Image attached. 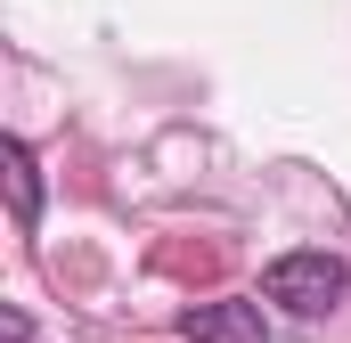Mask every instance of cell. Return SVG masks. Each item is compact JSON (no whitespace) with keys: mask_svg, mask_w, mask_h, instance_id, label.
<instances>
[{"mask_svg":"<svg viewBox=\"0 0 351 343\" xmlns=\"http://www.w3.org/2000/svg\"><path fill=\"white\" fill-rule=\"evenodd\" d=\"M180 335L188 343H269V327H262V303H196L180 319Z\"/></svg>","mask_w":351,"mask_h":343,"instance_id":"cell-2","label":"cell"},{"mask_svg":"<svg viewBox=\"0 0 351 343\" xmlns=\"http://www.w3.org/2000/svg\"><path fill=\"white\" fill-rule=\"evenodd\" d=\"M8 343H33V327H25V311H8Z\"/></svg>","mask_w":351,"mask_h":343,"instance_id":"cell-4","label":"cell"},{"mask_svg":"<svg viewBox=\"0 0 351 343\" xmlns=\"http://www.w3.org/2000/svg\"><path fill=\"white\" fill-rule=\"evenodd\" d=\"M0 164H8V204H16V229H33V221H41V172H33V147H25V139H8V147H0Z\"/></svg>","mask_w":351,"mask_h":343,"instance_id":"cell-3","label":"cell"},{"mask_svg":"<svg viewBox=\"0 0 351 343\" xmlns=\"http://www.w3.org/2000/svg\"><path fill=\"white\" fill-rule=\"evenodd\" d=\"M262 294L278 311H294V319H327L351 294V270H343V254H327V246H294V254H278L262 270Z\"/></svg>","mask_w":351,"mask_h":343,"instance_id":"cell-1","label":"cell"}]
</instances>
